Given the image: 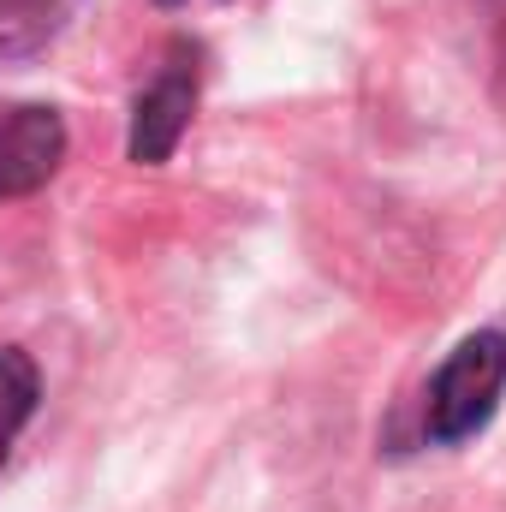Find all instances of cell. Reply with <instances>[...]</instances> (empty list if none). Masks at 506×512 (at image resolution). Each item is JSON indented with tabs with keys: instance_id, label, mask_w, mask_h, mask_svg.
<instances>
[{
	"instance_id": "obj_3",
	"label": "cell",
	"mask_w": 506,
	"mask_h": 512,
	"mask_svg": "<svg viewBox=\"0 0 506 512\" xmlns=\"http://www.w3.org/2000/svg\"><path fill=\"white\" fill-rule=\"evenodd\" d=\"M191 108H197V78L185 72V66H167L143 96H137V108H131V161H143V167H161L173 149H179V137L191 126Z\"/></svg>"
},
{
	"instance_id": "obj_1",
	"label": "cell",
	"mask_w": 506,
	"mask_h": 512,
	"mask_svg": "<svg viewBox=\"0 0 506 512\" xmlns=\"http://www.w3.org/2000/svg\"><path fill=\"white\" fill-rule=\"evenodd\" d=\"M501 393H506V334L483 328V334L459 340L447 352V364L435 370V382H429V405H423L429 441H441V447L471 441L495 417Z\"/></svg>"
},
{
	"instance_id": "obj_6",
	"label": "cell",
	"mask_w": 506,
	"mask_h": 512,
	"mask_svg": "<svg viewBox=\"0 0 506 512\" xmlns=\"http://www.w3.org/2000/svg\"><path fill=\"white\" fill-rule=\"evenodd\" d=\"M161 6H173V0H161Z\"/></svg>"
},
{
	"instance_id": "obj_4",
	"label": "cell",
	"mask_w": 506,
	"mask_h": 512,
	"mask_svg": "<svg viewBox=\"0 0 506 512\" xmlns=\"http://www.w3.org/2000/svg\"><path fill=\"white\" fill-rule=\"evenodd\" d=\"M36 399H42V376H36L30 352L0 346V465L12 453V441L24 435V423L36 417Z\"/></svg>"
},
{
	"instance_id": "obj_2",
	"label": "cell",
	"mask_w": 506,
	"mask_h": 512,
	"mask_svg": "<svg viewBox=\"0 0 506 512\" xmlns=\"http://www.w3.org/2000/svg\"><path fill=\"white\" fill-rule=\"evenodd\" d=\"M66 161V120L42 102H0V203L42 191Z\"/></svg>"
},
{
	"instance_id": "obj_5",
	"label": "cell",
	"mask_w": 506,
	"mask_h": 512,
	"mask_svg": "<svg viewBox=\"0 0 506 512\" xmlns=\"http://www.w3.org/2000/svg\"><path fill=\"white\" fill-rule=\"evenodd\" d=\"M66 0H0V48H24L36 42L54 18H60Z\"/></svg>"
}]
</instances>
